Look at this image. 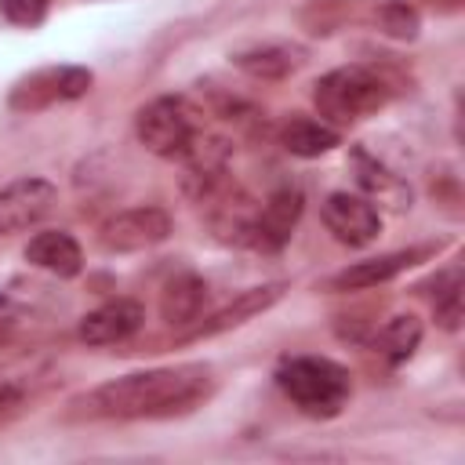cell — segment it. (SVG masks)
Returning a JSON list of instances; mask_svg holds the SVG:
<instances>
[{"instance_id":"obj_15","label":"cell","mask_w":465,"mask_h":465,"mask_svg":"<svg viewBox=\"0 0 465 465\" xmlns=\"http://www.w3.org/2000/svg\"><path fill=\"white\" fill-rule=\"evenodd\" d=\"M203 305H207V283L196 272H178L160 291V316L171 327H185V323L200 320Z\"/></svg>"},{"instance_id":"obj_2","label":"cell","mask_w":465,"mask_h":465,"mask_svg":"<svg viewBox=\"0 0 465 465\" xmlns=\"http://www.w3.org/2000/svg\"><path fill=\"white\" fill-rule=\"evenodd\" d=\"M276 385L309 418H334L349 400V371L327 356H283Z\"/></svg>"},{"instance_id":"obj_14","label":"cell","mask_w":465,"mask_h":465,"mask_svg":"<svg viewBox=\"0 0 465 465\" xmlns=\"http://www.w3.org/2000/svg\"><path fill=\"white\" fill-rule=\"evenodd\" d=\"M25 262L44 269V272H51V276H58V280H73L84 269V251L69 232L51 229V232H36L25 243Z\"/></svg>"},{"instance_id":"obj_12","label":"cell","mask_w":465,"mask_h":465,"mask_svg":"<svg viewBox=\"0 0 465 465\" xmlns=\"http://www.w3.org/2000/svg\"><path fill=\"white\" fill-rule=\"evenodd\" d=\"M142 323H145L142 302L113 298V302L98 305L94 312H87L80 320V341H87V345H116V341H127Z\"/></svg>"},{"instance_id":"obj_17","label":"cell","mask_w":465,"mask_h":465,"mask_svg":"<svg viewBox=\"0 0 465 465\" xmlns=\"http://www.w3.org/2000/svg\"><path fill=\"white\" fill-rule=\"evenodd\" d=\"M298 62H302L298 51L283 47V44H262V47H247V51L232 54V65L254 80H283L287 73L298 69Z\"/></svg>"},{"instance_id":"obj_6","label":"cell","mask_w":465,"mask_h":465,"mask_svg":"<svg viewBox=\"0 0 465 465\" xmlns=\"http://www.w3.org/2000/svg\"><path fill=\"white\" fill-rule=\"evenodd\" d=\"M320 214H323V225L327 232L345 243V247H367L378 240L381 232V214L378 207L367 200V196H356V193H331L323 203H320Z\"/></svg>"},{"instance_id":"obj_8","label":"cell","mask_w":465,"mask_h":465,"mask_svg":"<svg viewBox=\"0 0 465 465\" xmlns=\"http://www.w3.org/2000/svg\"><path fill=\"white\" fill-rule=\"evenodd\" d=\"M58 189L47 178H15L0 189V236L40 225L54 211Z\"/></svg>"},{"instance_id":"obj_21","label":"cell","mask_w":465,"mask_h":465,"mask_svg":"<svg viewBox=\"0 0 465 465\" xmlns=\"http://www.w3.org/2000/svg\"><path fill=\"white\" fill-rule=\"evenodd\" d=\"M436 323L443 331L461 327V276H458V269L447 276V287L436 291Z\"/></svg>"},{"instance_id":"obj_22","label":"cell","mask_w":465,"mask_h":465,"mask_svg":"<svg viewBox=\"0 0 465 465\" xmlns=\"http://www.w3.org/2000/svg\"><path fill=\"white\" fill-rule=\"evenodd\" d=\"M0 11L7 22L15 25H40L44 15H47V0H0Z\"/></svg>"},{"instance_id":"obj_10","label":"cell","mask_w":465,"mask_h":465,"mask_svg":"<svg viewBox=\"0 0 465 465\" xmlns=\"http://www.w3.org/2000/svg\"><path fill=\"white\" fill-rule=\"evenodd\" d=\"M283 291H287V283H262V287H251V291L236 294L229 305H222L218 312L185 323V331L178 334V341H200V338H214V334H222V331H232V327L254 320L258 312L272 309V305L283 298Z\"/></svg>"},{"instance_id":"obj_5","label":"cell","mask_w":465,"mask_h":465,"mask_svg":"<svg viewBox=\"0 0 465 465\" xmlns=\"http://www.w3.org/2000/svg\"><path fill=\"white\" fill-rule=\"evenodd\" d=\"M94 76L91 69H80V65H51V69H36L29 76H22L15 87H11V109L18 113H40L54 102H73V98H84L91 91Z\"/></svg>"},{"instance_id":"obj_7","label":"cell","mask_w":465,"mask_h":465,"mask_svg":"<svg viewBox=\"0 0 465 465\" xmlns=\"http://www.w3.org/2000/svg\"><path fill=\"white\" fill-rule=\"evenodd\" d=\"M171 236V214L163 207H131L113 214L102 225V247L109 254H131V251H145L156 247Z\"/></svg>"},{"instance_id":"obj_9","label":"cell","mask_w":465,"mask_h":465,"mask_svg":"<svg viewBox=\"0 0 465 465\" xmlns=\"http://www.w3.org/2000/svg\"><path fill=\"white\" fill-rule=\"evenodd\" d=\"M302 203H305V200H302V189H294V185H283V189L269 193L265 203L254 211L247 247L265 251V254L280 251V247L291 240V232H294V225H298V218H302Z\"/></svg>"},{"instance_id":"obj_19","label":"cell","mask_w":465,"mask_h":465,"mask_svg":"<svg viewBox=\"0 0 465 465\" xmlns=\"http://www.w3.org/2000/svg\"><path fill=\"white\" fill-rule=\"evenodd\" d=\"M374 25H378L381 33L396 36V40H414L421 18H418V11H414L411 4H403V0H381V4L374 7Z\"/></svg>"},{"instance_id":"obj_3","label":"cell","mask_w":465,"mask_h":465,"mask_svg":"<svg viewBox=\"0 0 465 465\" xmlns=\"http://www.w3.org/2000/svg\"><path fill=\"white\" fill-rule=\"evenodd\" d=\"M392 98V84L374 65H341L316 80L312 102L320 120L327 124H352L378 113Z\"/></svg>"},{"instance_id":"obj_16","label":"cell","mask_w":465,"mask_h":465,"mask_svg":"<svg viewBox=\"0 0 465 465\" xmlns=\"http://www.w3.org/2000/svg\"><path fill=\"white\" fill-rule=\"evenodd\" d=\"M338 142H341V134H338V127L327 124V120L291 116V120L280 127V145H283L291 156H302V160L323 156V153H331Z\"/></svg>"},{"instance_id":"obj_20","label":"cell","mask_w":465,"mask_h":465,"mask_svg":"<svg viewBox=\"0 0 465 465\" xmlns=\"http://www.w3.org/2000/svg\"><path fill=\"white\" fill-rule=\"evenodd\" d=\"M29 392H33V371H22V367L0 371V418L18 411Z\"/></svg>"},{"instance_id":"obj_11","label":"cell","mask_w":465,"mask_h":465,"mask_svg":"<svg viewBox=\"0 0 465 465\" xmlns=\"http://www.w3.org/2000/svg\"><path fill=\"white\" fill-rule=\"evenodd\" d=\"M436 247H407V251H389V254H378V258H367V262H356V265H345L341 272H334L323 287L327 291H367V287H378L392 276H400L403 269L425 262Z\"/></svg>"},{"instance_id":"obj_13","label":"cell","mask_w":465,"mask_h":465,"mask_svg":"<svg viewBox=\"0 0 465 465\" xmlns=\"http://www.w3.org/2000/svg\"><path fill=\"white\" fill-rule=\"evenodd\" d=\"M349 163H352L356 185L367 193L371 203H381V207H389V211H407V207H411V185H407L396 171H389L378 156H371L367 149L356 145V149L349 153Z\"/></svg>"},{"instance_id":"obj_1","label":"cell","mask_w":465,"mask_h":465,"mask_svg":"<svg viewBox=\"0 0 465 465\" xmlns=\"http://www.w3.org/2000/svg\"><path fill=\"white\" fill-rule=\"evenodd\" d=\"M214 392V374L207 363H178L156 371H134L73 400L80 418H171L200 407Z\"/></svg>"},{"instance_id":"obj_18","label":"cell","mask_w":465,"mask_h":465,"mask_svg":"<svg viewBox=\"0 0 465 465\" xmlns=\"http://www.w3.org/2000/svg\"><path fill=\"white\" fill-rule=\"evenodd\" d=\"M418 341H421V323H418V316H411V312L392 316V320L374 334V345L381 349V356H385L389 363H407V360L414 356Z\"/></svg>"},{"instance_id":"obj_4","label":"cell","mask_w":465,"mask_h":465,"mask_svg":"<svg viewBox=\"0 0 465 465\" xmlns=\"http://www.w3.org/2000/svg\"><path fill=\"white\" fill-rule=\"evenodd\" d=\"M134 131H138V142L153 156H160V160H182L207 127H203V113L189 98L163 94V98H153L149 105L138 109Z\"/></svg>"}]
</instances>
